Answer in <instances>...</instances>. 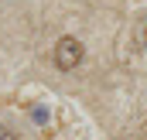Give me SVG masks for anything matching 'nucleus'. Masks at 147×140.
Here are the masks:
<instances>
[{
	"mask_svg": "<svg viewBox=\"0 0 147 140\" xmlns=\"http://www.w3.org/2000/svg\"><path fill=\"white\" fill-rule=\"evenodd\" d=\"M144 41H147V28H144Z\"/></svg>",
	"mask_w": 147,
	"mask_h": 140,
	"instance_id": "obj_3",
	"label": "nucleus"
},
{
	"mask_svg": "<svg viewBox=\"0 0 147 140\" xmlns=\"http://www.w3.org/2000/svg\"><path fill=\"white\" fill-rule=\"evenodd\" d=\"M82 55H86V48H82V41H75V38H62L58 44H55V65L62 72H72L79 62H82Z\"/></svg>",
	"mask_w": 147,
	"mask_h": 140,
	"instance_id": "obj_1",
	"label": "nucleus"
},
{
	"mask_svg": "<svg viewBox=\"0 0 147 140\" xmlns=\"http://www.w3.org/2000/svg\"><path fill=\"white\" fill-rule=\"evenodd\" d=\"M0 140H14V133H10L7 127H0Z\"/></svg>",
	"mask_w": 147,
	"mask_h": 140,
	"instance_id": "obj_2",
	"label": "nucleus"
}]
</instances>
